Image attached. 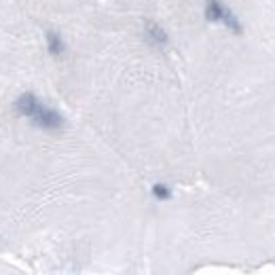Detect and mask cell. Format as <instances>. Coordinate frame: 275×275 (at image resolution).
<instances>
[{"label": "cell", "mask_w": 275, "mask_h": 275, "mask_svg": "<svg viewBox=\"0 0 275 275\" xmlns=\"http://www.w3.org/2000/svg\"><path fill=\"white\" fill-rule=\"evenodd\" d=\"M227 30L214 114L224 184L237 208L275 235V51Z\"/></svg>", "instance_id": "obj_1"}, {"label": "cell", "mask_w": 275, "mask_h": 275, "mask_svg": "<svg viewBox=\"0 0 275 275\" xmlns=\"http://www.w3.org/2000/svg\"><path fill=\"white\" fill-rule=\"evenodd\" d=\"M30 121H32L34 127L42 129V132H62L64 125H66L62 114L53 108H49V106H45V104H40V108L32 114Z\"/></svg>", "instance_id": "obj_2"}, {"label": "cell", "mask_w": 275, "mask_h": 275, "mask_svg": "<svg viewBox=\"0 0 275 275\" xmlns=\"http://www.w3.org/2000/svg\"><path fill=\"white\" fill-rule=\"evenodd\" d=\"M40 104H42V102H38V97H36L34 93L28 91V93H21V95L15 99L13 108H15V112L21 114V117H28V119H30L32 114L40 108Z\"/></svg>", "instance_id": "obj_3"}, {"label": "cell", "mask_w": 275, "mask_h": 275, "mask_svg": "<svg viewBox=\"0 0 275 275\" xmlns=\"http://www.w3.org/2000/svg\"><path fill=\"white\" fill-rule=\"evenodd\" d=\"M47 49H49V53L53 57H64L68 45H66V40H64V36L60 32L51 30V32H47Z\"/></svg>", "instance_id": "obj_4"}]
</instances>
